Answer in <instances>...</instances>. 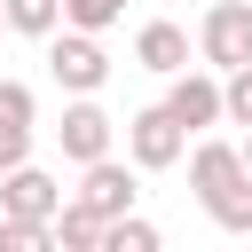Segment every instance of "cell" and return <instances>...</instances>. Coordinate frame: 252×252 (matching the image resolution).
Wrapping results in <instances>:
<instances>
[{
    "label": "cell",
    "instance_id": "4",
    "mask_svg": "<svg viewBox=\"0 0 252 252\" xmlns=\"http://www.w3.org/2000/svg\"><path fill=\"white\" fill-rule=\"evenodd\" d=\"M197 55H205L213 71L252 63V0H213L205 24H197Z\"/></svg>",
    "mask_w": 252,
    "mask_h": 252
},
{
    "label": "cell",
    "instance_id": "15",
    "mask_svg": "<svg viewBox=\"0 0 252 252\" xmlns=\"http://www.w3.org/2000/svg\"><path fill=\"white\" fill-rule=\"evenodd\" d=\"M220 102H228V126H252V63L220 71Z\"/></svg>",
    "mask_w": 252,
    "mask_h": 252
},
{
    "label": "cell",
    "instance_id": "6",
    "mask_svg": "<svg viewBox=\"0 0 252 252\" xmlns=\"http://www.w3.org/2000/svg\"><path fill=\"white\" fill-rule=\"evenodd\" d=\"M0 213L55 220V213H63V181H55V173H39V165L24 158V165H8V173H0Z\"/></svg>",
    "mask_w": 252,
    "mask_h": 252
},
{
    "label": "cell",
    "instance_id": "11",
    "mask_svg": "<svg viewBox=\"0 0 252 252\" xmlns=\"http://www.w3.org/2000/svg\"><path fill=\"white\" fill-rule=\"evenodd\" d=\"M102 236H110V220H102V213H87L79 197L55 213V244H63V252H102Z\"/></svg>",
    "mask_w": 252,
    "mask_h": 252
},
{
    "label": "cell",
    "instance_id": "8",
    "mask_svg": "<svg viewBox=\"0 0 252 252\" xmlns=\"http://www.w3.org/2000/svg\"><path fill=\"white\" fill-rule=\"evenodd\" d=\"M134 173H142V165H118V158H94V165H87V181H79V205H87V213H102V220L134 213V197H142V189H134Z\"/></svg>",
    "mask_w": 252,
    "mask_h": 252
},
{
    "label": "cell",
    "instance_id": "3",
    "mask_svg": "<svg viewBox=\"0 0 252 252\" xmlns=\"http://www.w3.org/2000/svg\"><path fill=\"white\" fill-rule=\"evenodd\" d=\"M126 158H134L142 173H165V165H181V158H189V126H181L165 102H150V110H134V118H126Z\"/></svg>",
    "mask_w": 252,
    "mask_h": 252
},
{
    "label": "cell",
    "instance_id": "7",
    "mask_svg": "<svg viewBox=\"0 0 252 252\" xmlns=\"http://www.w3.org/2000/svg\"><path fill=\"white\" fill-rule=\"evenodd\" d=\"M165 110H173L189 134H205V126H220V118H228V102H220V79H205V71H173V87H165Z\"/></svg>",
    "mask_w": 252,
    "mask_h": 252
},
{
    "label": "cell",
    "instance_id": "1",
    "mask_svg": "<svg viewBox=\"0 0 252 252\" xmlns=\"http://www.w3.org/2000/svg\"><path fill=\"white\" fill-rule=\"evenodd\" d=\"M189 181H197L213 228L252 236V165H244V142H197L189 150Z\"/></svg>",
    "mask_w": 252,
    "mask_h": 252
},
{
    "label": "cell",
    "instance_id": "5",
    "mask_svg": "<svg viewBox=\"0 0 252 252\" xmlns=\"http://www.w3.org/2000/svg\"><path fill=\"white\" fill-rule=\"evenodd\" d=\"M110 110L94 102V94H71V110H63V126H55V142H63V158L71 165H94V158H110Z\"/></svg>",
    "mask_w": 252,
    "mask_h": 252
},
{
    "label": "cell",
    "instance_id": "9",
    "mask_svg": "<svg viewBox=\"0 0 252 252\" xmlns=\"http://www.w3.org/2000/svg\"><path fill=\"white\" fill-rule=\"evenodd\" d=\"M32 158V87L24 79H0V173Z\"/></svg>",
    "mask_w": 252,
    "mask_h": 252
},
{
    "label": "cell",
    "instance_id": "16",
    "mask_svg": "<svg viewBox=\"0 0 252 252\" xmlns=\"http://www.w3.org/2000/svg\"><path fill=\"white\" fill-rule=\"evenodd\" d=\"M126 16V0H63V24H79V32H110Z\"/></svg>",
    "mask_w": 252,
    "mask_h": 252
},
{
    "label": "cell",
    "instance_id": "2",
    "mask_svg": "<svg viewBox=\"0 0 252 252\" xmlns=\"http://www.w3.org/2000/svg\"><path fill=\"white\" fill-rule=\"evenodd\" d=\"M47 71H55V87H63V94H94V87L110 79V55H102V39H94V32L63 24V32H47Z\"/></svg>",
    "mask_w": 252,
    "mask_h": 252
},
{
    "label": "cell",
    "instance_id": "12",
    "mask_svg": "<svg viewBox=\"0 0 252 252\" xmlns=\"http://www.w3.org/2000/svg\"><path fill=\"white\" fill-rule=\"evenodd\" d=\"M8 32H24V39L63 32V0H8Z\"/></svg>",
    "mask_w": 252,
    "mask_h": 252
},
{
    "label": "cell",
    "instance_id": "17",
    "mask_svg": "<svg viewBox=\"0 0 252 252\" xmlns=\"http://www.w3.org/2000/svg\"><path fill=\"white\" fill-rule=\"evenodd\" d=\"M244 165H252V126H244Z\"/></svg>",
    "mask_w": 252,
    "mask_h": 252
},
{
    "label": "cell",
    "instance_id": "18",
    "mask_svg": "<svg viewBox=\"0 0 252 252\" xmlns=\"http://www.w3.org/2000/svg\"><path fill=\"white\" fill-rule=\"evenodd\" d=\"M0 32H8V0H0Z\"/></svg>",
    "mask_w": 252,
    "mask_h": 252
},
{
    "label": "cell",
    "instance_id": "10",
    "mask_svg": "<svg viewBox=\"0 0 252 252\" xmlns=\"http://www.w3.org/2000/svg\"><path fill=\"white\" fill-rule=\"evenodd\" d=\"M134 63H142V71H158V79L189 71V32H181V24H165V16H158V24H142V32H134Z\"/></svg>",
    "mask_w": 252,
    "mask_h": 252
},
{
    "label": "cell",
    "instance_id": "14",
    "mask_svg": "<svg viewBox=\"0 0 252 252\" xmlns=\"http://www.w3.org/2000/svg\"><path fill=\"white\" fill-rule=\"evenodd\" d=\"M102 252H158V228H150L142 213H118L110 236H102Z\"/></svg>",
    "mask_w": 252,
    "mask_h": 252
},
{
    "label": "cell",
    "instance_id": "13",
    "mask_svg": "<svg viewBox=\"0 0 252 252\" xmlns=\"http://www.w3.org/2000/svg\"><path fill=\"white\" fill-rule=\"evenodd\" d=\"M55 244V220H24V213H0V252H47Z\"/></svg>",
    "mask_w": 252,
    "mask_h": 252
}]
</instances>
